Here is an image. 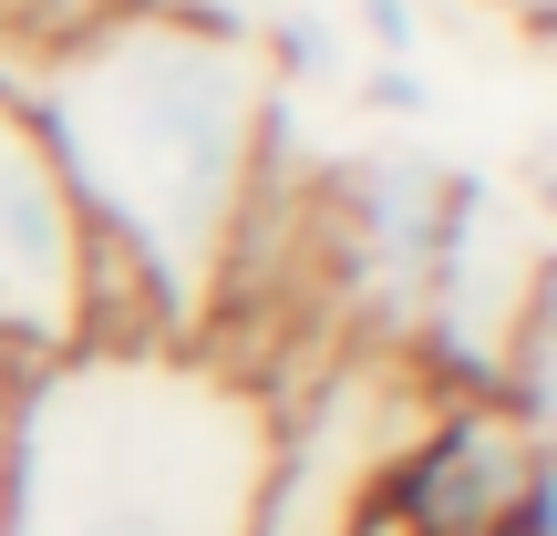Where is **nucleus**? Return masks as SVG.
<instances>
[{
    "label": "nucleus",
    "mask_w": 557,
    "mask_h": 536,
    "mask_svg": "<svg viewBox=\"0 0 557 536\" xmlns=\"http://www.w3.org/2000/svg\"><path fill=\"white\" fill-rule=\"evenodd\" d=\"M0 382H11V372H0Z\"/></svg>",
    "instance_id": "nucleus-9"
},
{
    "label": "nucleus",
    "mask_w": 557,
    "mask_h": 536,
    "mask_svg": "<svg viewBox=\"0 0 557 536\" xmlns=\"http://www.w3.org/2000/svg\"><path fill=\"white\" fill-rule=\"evenodd\" d=\"M361 94H372L382 114H423V103H434V94H423V73H413V62H372V83H361Z\"/></svg>",
    "instance_id": "nucleus-6"
},
{
    "label": "nucleus",
    "mask_w": 557,
    "mask_h": 536,
    "mask_svg": "<svg viewBox=\"0 0 557 536\" xmlns=\"http://www.w3.org/2000/svg\"><path fill=\"white\" fill-rule=\"evenodd\" d=\"M372 496L413 536H496L506 516L547 506V423L506 392H434L382 454Z\"/></svg>",
    "instance_id": "nucleus-4"
},
{
    "label": "nucleus",
    "mask_w": 557,
    "mask_h": 536,
    "mask_svg": "<svg viewBox=\"0 0 557 536\" xmlns=\"http://www.w3.org/2000/svg\"><path fill=\"white\" fill-rule=\"evenodd\" d=\"M103 248L41 145L21 83H0V372H32L94 340Z\"/></svg>",
    "instance_id": "nucleus-3"
},
{
    "label": "nucleus",
    "mask_w": 557,
    "mask_h": 536,
    "mask_svg": "<svg viewBox=\"0 0 557 536\" xmlns=\"http://www.w3.org/2000/svg\"><path fill=\"white\" fill-rule=\"evenodd\" d=\"M103 248L94 340H207L227 259L289 155V83L207 0H135L21 83Z\"/></svg>",
    "instance_id": "nucleus-1"
},
{
    "label": "nucleus",
    "mask_w": 557,
    "mask_h": 536,
    "mask_svg": "<svg viewBox=\"0 0 557 536\" xmlns=\"http://www.w3.org/2000/svg\"><path fill=\"white\" fill-rule=\"evenodd\" d=\"M278 392L197 340H83L0 392V536H248Z\"/></svg>",
    "instance_id": "nucleus-2"
},
{
    "label": "nucleus",
    "mask_w": 557,
    "mask_h": 536,
    "mask_svg": "<svg viewBox=\"0 0 557 536\" xmlns=\"http://www.w3.org/2000/svg\"><path fill=\"white\" fill-rule=\"evenodd\" d=\"M341 536H413V526H403V516H393L382 496H361V506H351V526H341Z\"/></svg>",
    "instance_id": "nucleus-7"
},
{
    "label": "nucleus",
    "mask_w": 557,
    "mask_h": 536,
    "mask_svg": "<svg viewBox=\"0 0 557 536\" xmlns=\"http://www.w3.org/2000/svg\"><path fill=\"white\" fill-rule=\"evenodd\" d=\"M351 11H361V32H372V52H382V62H413V41H423L413 0H351Z\"/></svg>",
    "instance_id": "nucleus-5"
},
{
    "label": "nucleus",
    "mask_w": 557,
    "mask_h": 536,
    "mask_svg": "<svg viewBox=\"0 0 557 536\" xmlns=\"http://www.w3.org/2000/svg\"><path fill=\"white\" fill-rule=\"evenodd\" d=\"M496 536H547V506H527V516H506Z\"/></svg>",
    "instance_id": "nucleus-8"
}]
</instances>
